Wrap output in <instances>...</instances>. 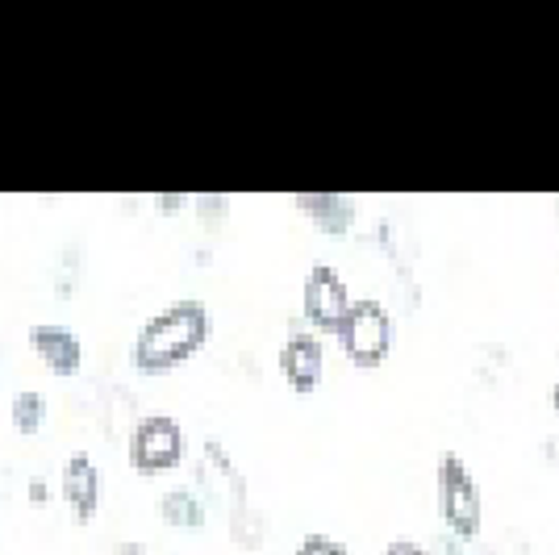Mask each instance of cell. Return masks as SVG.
<instances>
[{
  "instance_id": "13",
  "label": "cell",
  "mask_w": 559,
  "mask_h": 555,
  "mask_svg": "<svg viewBox=\"0 0 559 555\" xmlns=\"http://www.w3.org/2000/svg\"><path fill=\"white\" fill-rule=\"evenodd\" d=\"M384 555H430L426 547H418V543H409V539H396V543H389L384 547Z\"/></svg>"
},
{
  "instance_id": "7",
  "label": "cell",
  "mask_w": 559,
  "mask_h": 555,
  "mask_svg": "<svg viewBox=\"0 0 559 555\" xmlns=\"http://www.w3.org/2000/svg\"><path fill=\"white\" fill-rule=\"evenodd\" d=\"M29 343L59 376H71V371L80 368V339L71 334L68 326H34Z\"/></svg>"
},
{
  "instance_id": "14",
  "label": "cell",
  "mask_w": 559,
  "mask_h": 555,
  "mask_svg": "<svg viewBox=\"0 0 559 555\" xmlns=\"http://www.w3.org/2000/svg\"><path fill=\"white\" fill-rule=\"evenodd\" d=\"M29 497H34V506H47V485L43 481H29Z\"/></svg>"
},
{
  "instance_id": "12",
  "label": "cell",
  "mask_w": 559,
  "mask_h": 555,
  "mask_svg": "<svg viewBox=\"0 0 559 555\" xmlns=\"http://www.w3.org/2000/svg\"><path fill=\"white\" fill-rule=\"evenodd\" d=\"M297 555H347V547L326 539V534H309L301 547H297Z\"/></svg>"
},
{
  "instance_id": "9",
  "label": "cell",
  "mask_w": 559,
  "mask_h": 555,
  "mask_svg": "<svg viewBox=\"0 0 559 555\" xmlns=\"http://www.w3.org/2000/svg\"><path fill=\"white\" fill-rule=\"evenodd\" d=\"M305 213H313L318 222H326L330 234H343L350 226V201L343 197H297Z\"/></svg>"
},
{
  "instance_id": "5",
  "label": "cell",
  "mask_w": 559,
  "mask_h": 555,
  "mask_svg": "<svg viewBox=\"0 0 559 555\" xmlns=\"http://www.w3.org/2000/svg\"><path fill=\"white\" fill-rule=\"evenodd\" d=\"M347 314H350L347 284L338 280L334 268L318 263V268L305 276V318L313 326H322V330H338Z\"/></svg>"
},
{
  "instance_id": "3",
  "label": "cell",
  "mask_w": 559,
  "mask_h": 555,
  "mask_svg": "<svg viewBox=\"0 0 559 555\" xmlns=\"http://www.w3.org/2000/svg\"><path fill=\"white\" fill-rule=\"evenodd\" d=\"M439 506H443L447 527L460 539H472V534L480 531V493L472 485V476H467L460 456H443L439 460Z\"/></svg>"
},
{
  "instance_id": "8",
  "label": "cell",
  "mask_w": 559,
  "mask_h": 555,
  "mask_svg": "<svg viewBox=\"0 0 559 555\" xmlns=\"http://www.w3.org/2000/svg\"><path fill=\"white\" fill-rule=\"evenodd\" d=\"M63 497L71 506V518L75 522H88L96 509V468L88 456H71L68 468H63Z\"/></svg>"
},
{
  "instance_id": "1",
  "label": "cell",
  "mask_w": 559,
  "mask_h": 555,
  "mask_svg": "<svg viewBox=\"0 0 559 555\" xmlns=\"http://www.w3.org/2000/svg\"><path fill=\"white\" fill-rule=\"evenodd\" d=\"M205 330H210L205 305H197V302L171 305V309H164L159 318H151V322L142 326L134 359H139L142 371L176 368L180 359H188L192 351L205 343Z\"/></svg>"
},
{
  "instance_id": "2",
  "label": "cell",
  "mask_w": 559,
  "mask_h": 555,
  "mask_svg": "<svg viewBox=\"0 0 559 555\" xmlns=\"http://www.w3.org/2000/svg\"><path fill=\"white\" fill-rule=\"evenodd\" d=\"M338 339H343V351L355 364L372 368L393 347V318L380 302H355L343 326H338Z\"/></svg>"
},
{
  "instance_id": "6",
  "label": "cell",
  "mask_w": 559,
  "mask_h": 555,
  "mask_svg": "<svg viewBox=\"0 0 559 555\" xmlns=\"http://www.w3.org/2000/svg\"><path fill=\"white\" fill-rule=\"evenodd\" d=\"M280 368L288 376V385L293 389H313L318 380H322V343L318 339H309V334H297V339H288L284 351H280Z\"/></svg>"
},
{
  "instance_id": "10",
  "label": "cell",
  "mask_w": 559,
  "mask_h": 555,
  "mask_svg": "<svg viewBox=\"0 0 559 555\" xmlns=\"http://www.w3.org/2000/svg\"><path fill=\"white\" fill-rule=\"evenodd\" d=\"M164 518L171 527H201V501L192 493H167L164 497Z\"/></svg>"
},
{
  "instance_id": "4",
  "label": "cell",
  "mask_w": 559,
  "mask_h": 555,
  "mask_svg": "<svg viewBox=\"0 0 559 555\" xmlns=\"http://www.w3.org/2000/svg\"><path fill=\"white\" fill-rule=\"evenodd\" d=\"M185 451V435L171 417H142L139 430H134V442H130V460L142 476L146 472H167L171 463L180 460Z\"/></svg>"
},
{
  "instance_id": "11",
  "label": "cell",
  "mask_w": 559,
  "mask_h": 555,
  "mask_svg": "<svg viewBox=\"0 0 559 555\" xmlns=\"http://www.w3.org/2000/svg\"><path fill=\"white\" fill-rule=\"evenodd\" d=\"M43 405H47V401L38 393H22L13 401V422H17L22 435H34V430L43 426Z\"/></svg>"
},
{
  "instance_id": "15",
  "label": "cell",
  "mask_w": 559,
  "mask_h": 555,
  "mask_svg": "<svg viewBox=\"0 0 559 555\" xmlns=\"http://www.w3.org/2000/svg\"><path fill=\"white\" fill-rule=\"evenodd\" d=\"M551 405H556V410H559V385H556V389H551Z\"/></svg>"
}]
</instances>
